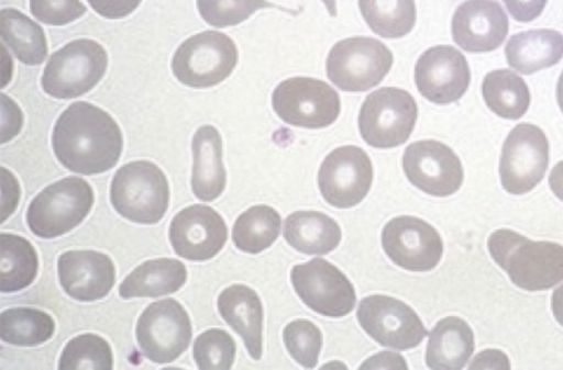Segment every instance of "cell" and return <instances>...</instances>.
I'll use <instances>...</instances> for the list:
<instances>
[{"label":"cell","instance_id":"cell-1","mask_svg":"<svg viewBox=\"0 0 563 370\" xmlns=\"http://www.w3.org/2000/svg\"><path fill=\"white\" fill-rule=\"evenodd\" d=\"M52 146L57 160L68 170L96 175L114 167L123 138L109 113L89 102L76 101L58 116Z\"/></svg>","mask_w":563,"mask_h":370},{"label":"cell","instance_id":"cell-2","mask_svg":"<svg viewBox=\"0 0 563 370\" xmlns=\"http://www.w3.org/2000/svg\"><path fill=\"white\" fill-rule=\"evenodd\" d=\"M492 258L517 287L527 291L550 289L563 280V246L533 242L517 232L500 228L490 234Z\"/></svg>","mask_w":563,"mask_h":370},{"label":"cell","instance_id":"cell-3","mask_svg":"<svg viewBox=\"0 0 563 370\" xmlns=\"http://www.w3.org/2000/svg\"><path fill=\"white\" fill-rule=\"evenodd\" d=\"M110 201L124 218L139 224H155L168 208L167 178L152 161L128 162L112 178Z\"/></svg>","mask_w":563,"mask_h":370},{"label":"cell","instance_id":"cell-4","mask_svg":"<svg viewBox=\"0 0 563 370\" xmlns=\"http://www.w3.org/2000/svg\"><path fill=\"white\" fill-rule=\"evenodd\" d=\"M91 186L79 177H67L42 190L30 203L26 223L37 237L49 239L62 236L77 225L93 205Z\"/></svg>","mask_w":563,"mask_h":370},{"label":"cell","instance_id":"cell-5","mask_svg":"<svg viewBox=\"0 0 563 370\" xmlns=\"http://www.w3.org/2000/svg\"><path fill=\"white\" fill-rule=\"evenodd\" d=\"M108 66L106 49L96 41L80 38L54 52L42 75L45 93L56 99H73L90 91Z\"/></svg>","mask_w":563,"mask_h":370},{"label":"cell","instance_id":"cell-6","mask_svg":"<svg viewBox=\"0 0 563 370\" xmlns=\"http://www.w3.org/2000/svg\"><path fill=\"white\" fill-rule=\"evenodd\" d=\"M238 57V48L227 34L205 31L178 46L172 59V70L183 85L209 88L231 75Z\"/></svg>","mask_w":563,"mask_h":370},{"label":"cell","instance_id":"cell-7","mask_svg":"<svg viewBox=\"0 0 563 370\" xmlns=\"http://www.w3.org/2000/svg\"><path fill=\"white\" fill-rule=\"evenodd\" d=\"M418 116L415 98L406 90L383 87L371 92L358 114V130L375 148L397 147L409 138Z\"/></svg>","mask_w":563,"mask_h":370},{"label":"cell","instance_id":"cell-8","mask_svg":"<svg viewBox=\"0 0 563 370\" xmlns=\"http://www.w3.org/2000/svg\"><path fill=\"white\" fill-rule=\"evenodd\" d=\"M393 54L373 37L354 36L335 43L330 49L327 76L338 88L362 92L377 86L393 65Z\"/></svg>","mask_w":563,"mask_h":370},{"label":"cell","instance_id":"cell-9","mask_svg":"<svg viewBox=\"0 0 563 370\" xmlns=\"http://www.w3.org/2000/svg\"><path fill=\"white\" fill-rule=\"evenodd\" d=\"M272 105L285 123L306 128L331 125L341 110L338 92L327 82L311 77L283 80L273 91Z\"/></svg>","mask_w":563,"mask_h":370},{"label":"cell","instance_id":"cell-10","mask_svg":"<svg viewBox=\"0 0 563 370\" xmlns=\"http://www.w3.org/2000/svg\"><path fill=\"white\" fill-rule=\"evenodd\" d=\"M135 333L147 359L155 363H168L188 348L192 329L185 307L174 299H164L151 303L142 312Z\"/></svg>","mask_w":563,"mask_h":370},{"label":"cell","instance_id":"cell-11","mask_svg":"<svg viewBox=\"0 0 563 370\" xmlns=\"http://www.w3.org/2000/svg\"><path fill=\"white\" fill-rule=\"evenodd\" d=\"M549 165V143L543 131L520 123L508 134L501 149L499 176L511 194L531 191L543 179Z\"/></svg>","mask_w":563,"mask_h":370},{"label":"cell","instance_id":"cell-12","mask_svg":"<svg viewBox=\"0 0 563 370\" xmlns=\"http://www.w3.org/2000/svg\"><path fill=\"white\" fill-rule=\"evenodd\" d=\"M357 321L365 333L379 345L407 350L427 336L422 321L405 302L383 294L361 300Z\"/></svg>","mask_w":563,"mask_h":370},{"label":"cell","instance_id":"cell-13","mask_svg":"<svg viewBox=\"0 0 563 370\" xmlns=\"http://www.w3.org/2000/svg\"><path fill=\"white\" fill-rule=\"evenodd\" d=\"M290 280L301 301L321 315L342 317L355 306L353 284L341 270L322 258L294 266Z\"/></svg>","mask_w":563,"mask_h":370},{"label":"cell","instance_id":"cell-14","mask_svg":"<svg viewBox=\"0 0 563 370\" xmlns=\"http://www.w3.org/2000/svg\"><path fill=\"white\" fill-rule=\"evenodd\" d=\"M373 182V166L368 155L358 146L333 149L323 159L318 172V186L323 199L339 209L358 204Z\"/></svg>","mask_w":563,"mask_h":370},{"label":"cell","instance_id":"cell-15","mask_svg":"<svg viewBox=\"0 0 563 370\" xmlns=\"http://www.w3.org/2000/svg\"><path fill=\"white\" fill-rule=\"evenodd\" d=\"M382 246L395 265L416 272L432 270L443 254L438 231L411 215H400L386 223L382 232Z\"/></svg>","mask_w":563,"mask_h":370},{"label":"cell","instance_id":"cell-16","mask_svg":"<svg viewBox=\"0 0 563 370\" xmlns=\"http://www.w3.org/2000/svg\"><path fill=\"white\" fill-rule=\"evenodd\" d=\"M402 168L411 184L433 197L455 193L464 178L457 155L434 139L418 141L407 146Z\"/></svg>","mask_w":563,"mask_h":370},{"label":"cell","instance_id":"cell-17","mask_svg":"<svg viewBox=\"0 0 563 370\" xmlns=\"http://www.w3.org/2000/svg\"><path fill=\"white\" fill-rule=\"evenodd\" d=\"M415 81L421 93L435 104L457 101L466 92L471 71L465 56L450 45L423 52L415 66Z\"/></svg>","mask_w":563,"mask_h":370},{"label":"cell","instance_id":"cell-18","mask_svg":"<svg viewBox=\"0 0 563 370\" xmlns=\"http://www.w3.org/2000/svg\"><path fill=\"white\" fill-rule=\"evenodd\" d=\"M169 242L176 255L195 261L214 257L224 246L228 228L212 208L194 204L179 211L169 225Z\"/></svg>","mask_w":563,"mask_h":370},{"label":"cell","instance_id":"cell-19","mask_svg":"<svg viewBox=\"0 0 563 370\" xmlns=\"http://www.w3.org/2000/svg\"><path fill=\"white\" fill-rule=\"evenodd\" d=\"M508 16L496 0H466L452 18L453 41L470 53L496 49L508 34Z\"/></svg>","mask_w":563,"mask_h":370},{"label":"cell","instance_id":"cell-20","mask_svg":"<svg viewBox=\"0 0 563 370\" xmlns=\"http://www.w3.org/2000/svg\"><path fill=\"white\" fill-rule=\"evenodd\" d=\"M60 285L71 299L92 302L104 298L115 282L111 258L95 250H68L57 260Z\"/></svg>","mask_w":563,"mask_h":370},{"label":"cell","instance_id":"cell-21","mask_svg":"<svg viewBox=\"0 0 563 370\" xmlns=\"http://www.w3.org/2000/svg\"><path fill=\"white\" fill-rule=\"evenodd\" d=\"M218 310L222 318L242 337L251 358L260 360L263 307L258 294L245 284H232L219 294Z\"/></svg>","mask_w":563,"mask_h":370},{"label":"cell","instance_id":"cell-22","mask_svg":"<svg viewBox=\"0 0 563 370\" xmlns=\"http://www.w3.org/2000/svg\"><path fill=\"white\" fill-rule=\"evenodd\" d=\"M191 190L197 199L210 202L224 190L227 172L222 161V139L212 125H202L194 134Z\"/></svg>","mask_w":563,"mask_h":370},{"label":"cell","instance_id":"cell-23","mask_svg":"<svg viewBox=\"0 0 563 370\" xmlns=\"http://www.w3.org/2000/svg\"><path fill=\"white\" fill-rule=\"evenodd\" d=\"M508 65L531 75L558 64L563 57V35L554 30L540 29L512 35L506 44Z\"/></svg>","mask_w":563,"mask_h":370},{"label":"cell","instance_id":"cell-24","mask_svg":"<svg viewBox=\"0 0 563 370\" xmlns=\"http://www.w3.org/2000/svg\"><path fill=\"white\" fill-rule=\"evenodd\" d=\"M474 351L470 325L456 316L440 319L429 333L426 363L431 369H462Z\"/></svg>","mask_w":563,"mask_h":370},{"label":"cell","instance_id":"cell-25","mask_svg":"<svg viewBox=\"0 0 563 370\" xmlns=\"http://www.w3.org/2000/svg\"><path fill=\"white\" fill-rule=\"evenodd\" d=\"M286 242L306 255H325L339 246L341 228L324 213L296 211L289 214L283 231Z\"/></svg>","mask_w":563,"mask_h":370},{"label":"cell","instance_id":"cell-26","mask_svg":"<svg viewBox=\"0 0 563 370\" xmlns=\"http://www.w3.org/2000/svg\"><path fill=\"white\" fill-rule=\"evenodd\" d=\"M187 279L185 265L173 258L147 260L137 266L119 285L123 299L157 298L179 290Z\"/></svg>","mask_w":563,"mask_h":370},{"label":"cell","instance_id":"cell-27","mask_svg":"<svg viewBox=\"0 0 563 370\" xmlns=\"http://www.w3.org/2000/svg\"><path fill=\"white\" fill-rule=\"evenodd\" d=\"M0 35L2 43L25 65H40L47 56L43 29L19 10L7 8L0 11Z\"/></svg>","mask_w":563,"mask_h":370},{"label":"cell","instance_id":"cell-28","mask_svg":"<svg viewBox=\"0 0 563 370\" xmlns=\"http://www.w3.org/2000/svg\"><path fill=\"white\" fill-rule=\"evenodd\" d=\"M38 259L33 245L22 236L0 235V290L21 291L35 279Z\"/></svg>","mask_w":563,"mask_h":370},{"label":"cell","instance_id":"cell-29","mask_svg":"<svg viewBox=\"0 0 563 370\" xmlns=\"http://www.w3.org/2000/svg\"><path fill=\"white\" fill-rule=\"evenodd\" d=\"M482 92L486 105L504 119L518 120L530 104L527 83L509 69L488 72L484 78Z\"/></svg>","mask_w":563,"mask_h":370},{"label":"cell","instance_id":"cell-30","mask_svg":"<svg viewBox=\"0 0 563 370\" xmlns=\"http://www.w3.org/2000/svg\"><path fill=\"white\" fill-rule=\"evenodd\" d=\"M282 218L272 206L260 204L244 211L232 228L235 247L247 254H258L277 239Z\"/></svg>","mask_w":563,"mask_h":370},{"label":"cell","instance_id":"cell-31","mask_svg":"<svg viewBox=\"0 0 563 370\" xmlns=\"http://www.w3.org/2000/svg\"><path fill=\"white\" fill-rule=\"evenodd\" d=\"M55 332L53 317L33 307H11L0 315L1 340L20 347L37 346Z\"/></svg>","mask_w":563,"mask_h":370},{"label":"cell","instance_id":"cell-32","mask_svg":"<svg viewBox=\"0 0 563 370\" xmlns=\"http://www.w3.org/2000/svg\"><path fill=\"white\" fill-rule=\"evenodd\" d=\"M358 8L369 29L385 38L402 37L416 23L415 0H358Z\"/></svg>","mask_w":563,"mask_h":370},{"label":"cell","instance_id":"cell-33","mask_svg":"<svg viewBox=\"0 0 563 370\" xmlns=\"http://www.w3.org/2000/svg\"><path fill=\"white\" fill-rule=\"evenodd\" d=\"M110 345L102 337L89 333L70 339L64 347L58 369H112Z\"/></svg>","mask_w":563,"mask_h":370},{"label":"cell","instance_id":"cell-34","mask_svg":"<svg viewBox=\"0 0 563 370\" xmlns=\"http://www.w3.org/2000/svg\"><path fill=\"white\" fill-rule=\"evenodd\" d=\"M235 351L234 339L229 333L211 328L196 338L192 356L199 369H230Z\"/></svg>","mask_w":563,"mask_h":370},{"label":"cell","instance_id":"cell-35","mask_svg":"<svg viewBox=\"0 0 563 370\" xmlns=\"http://www.w3.org/2000/svg\"><path fill=\"white\" fill-rule=\"evenodd\" d=\"M283 339L289 355L302 367L314 368L322 346V334L310 321L298 318L284 327Z\"/></svg>","mask_w":563,"mask_h":370},{"label":"cell","instance_id":"cell-36","mask_svg":"<svg viewBox=\"0 0 563 370\" xmlns=\"http://www.w3.org/2000/svg\"><path fill=\"white\" fill-rule=\"evenodd\" d=\"M269 7L274 4L266 0H197L201 18L216 27L236 25L256 10Z\"/></svg>","mask_w":563,"mask_h":370},{"label":"cell","instance_id":"cell-37","mask_svg":"<svg viewBox=\"0 0 563 370\" xmlns=\"http://www.w3.org/2000/svg\"><path fill=\"white\" fill-rule=\"evenodd\" d=\"M80 0H30V11L38 21L48 25H65L86 12Z\"/></svg>","mask_w":563,"mask_h":370},{"label":"cell","instance_id":"cell-38","mask_svg":"<svg viewBox=\"0 0 563 370\" xmlns=\"http://www.w3.org/2000/svg\"><path fill=\"white\" fill-rule=\"evenodd\" d=\"M142 0H88L91 8L107 19H121L132 13Z\"/></svg>","mask_w":563,"mask_h":370},{"label":"cell","instance_id":"cell-39","mask_svg":"<svg viewBox=\"0 0 563 370\" xmlns=\"http://www.w3.org/2000/svg\"><path fill=\"white\" fill-rule=\"evenodd\" d=\"M511 16L519 22H530L543 11L548 0H503Z\"/></svg>","mask_w":563,"mask_h":370},{"label":"cell","instance_id":"cell-40","mask_svg":"<svg viewBox=\"0 0 563 370\" xmlns=\"http://www.w3.org/2000/svg\"><path fill=\"white\" fill-rule=\"evenodd\" d=\"M361 369H372V368H391V369H407V363L402 356L391 351H382L377 355L369 357L366 361H364Z\"/></svg>","mask_w":563,"mask_h":370},{"label":"cell","instance_id":"cell-41","mask_svg":"<svg viewBox=\"0 0 563 370\" xmlns=\"http://www.w3.org/2000/svg\"><path fill=\"white\" fill-rule=\"evenodd\" d=\"M549 186L552 192L563 201V160L559 161L551 170Z\"/></svg>","mask_w":563,"mask_h":370},{"label":"cell","instance_id":"cell-42","mask_svg":"<svg viewBox=\"0 0 563 370\" xmlns=\"http://www.w3.org/2000/svg\"><path fill=\"white\" fill-rule=\"evenodd\" d=\"M551 307L555 319L563 326V284L553 291Z\"/></svg>","mask_w":563,"mask_h":370},{"label":"cell","instance_id":"cell-43","mask_svg":"<svg viewBox=\"0 0 563 370\" xmlns=\"http://www.w3.org/2000/svg\"><path fill=\"white\" fill-rule=\"evenodd\" d=\"M556 99L561 111L563 112V71L560 75L556 86Z\"/></svg>","mask_w":563,"mask_h":370},{"label":"cell","instance_id":"cell-44","mask_svg":"<svg viewBox=\"0 0 563 370\" xmlns=\"http://www.w3.org/2000/svg\"><path fill=\"white\" fill-rule=\"evenodd\" d=\"M321 1L325 5L329 14L332 15V16H335L336 15V2H335V0H321Z\"/></svg>","mask_w":563,"mask_h":370}]
</instances>
